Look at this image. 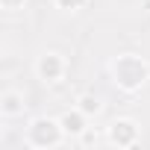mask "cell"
<instances>
[{
	"instance_id": "30bf717a",
	"label": "cell",
	"mask_w": 150,
	"mask_h": 150,
	"mask_svg": "<svg viewBox=\"0 0 150 150\" xmlns=\"http://www.w3.org/2000/svg\"><path fill=\"white\" fill-rule=\"evenodd\" d=\"M24 3L27 0H0V6H3L6 12H18V9H24Z\"/></svg>"
},
{
	"instance_id": "ba28073f",
	"label": "cell",
	"mask_w": 150,
	"mask_h": 150,
	"mask_svg": "<svg viewBox=\"0 0 150 150\" xmlns=\"http://www.w3.org/2000/svg\"><path fill=\"white\" fill-rule=\"evenodd\" d=\"M77 141H80V144H86V147H94V144L100 141V132H97L94 127H86V132H83Z\"/></svg>"
},
{
	"instance_id": "3957f363",
	"label": "cell",
	"mask_w": 150,
	"mask_h": 150,
	"mask_svg": "<svg viewBox=\"0 0 150 150\" xmlns=\"http://www.w3.org/2000/svg\"><path fill=\"white\" fill-rule=\"evenodd\" d=\"M65 68H68V62H65V56L62 53H56V50H47V53H41L38 59H35V77L41 80V83H59L62 77H65Z\"/></svg>"
},
{
	"instance_id": "52a82bcc",
	"label": "cell",
	"mask_w": 150,
	"mask_h": 150,
	"mask_svg": "<svg viewBox=\"0 0 150 150\" xmlns=\"http://www.w3.org/2000/svg\"><path fill=\"white\" fill-rule=\"evenodd\" d=\"M77 109H83V112H86V115L91 118V115H100L103 103H100V97H97V94L86 91V94H80V97H77Z\"/></svg>"
},
{
	"instance_id": "277c9868",
	"label": "cell",
	"mask_w": 150,
	"mask_h": 150,
	"mask_svg": "<svg viewBox=\"0 0 150 150\" xmlns=\"http://www.w3.org/2000/svg\"><path fill=\"white\" fill-rule=\"evenodd\" d=\"M106 138H109V144H115V147H132V144L138 141V124H135L132 118H118V121L109 124Z\"/></svg>"
},
{
	"instance_id": "8992f818",
	"label": "cell",
	"mask_w": 150,
	"mask_h": 150,
	"mask_svg": "<svg viewBox=\"0 0 150 150\" xmlns=\"http://www.w3.org/2000/svg\"><path fill=\"white\" fill-rule=\"evenodd\" d=\"M86 118H88V115H86L83 109H74V112H65V115L59 118V124H62V129H65L68 138H80V135L86 132V127H88Z\"/></svg>"
},
{
	"instance_id": "9c48e42d",
	"label": "cell",
	"mask_w": 150,
	"mask_h": 150,
	"mask_svg": "<svg viewBox=\"0 0 150 150\" xmlns=\"http://www.w3.org/2000/svg\"><path fill=\"white\" fill-rule=\"evenodd\" d=\"M53 3H56L62 12H77L80 6H86V0H53Z\"/></svg>"
},
{
	"instance_id": "7a4b0ae2",
	"label": "cell",
	"mask_w": 150,
	"mask_h": 150,
	"mask_svg": "<svg viewBox=\"0 0 150 150\" xmlns=\"http://www.w3.org/2000/svg\"><path fill=\"white\" fill-rule=\"evenodd\" d=\"M62 138H65V129L53 118H35V121H30L27 135H24V141L30 147H38V150L41 147H56V144H62Z\"/></svg>"
},
{
	"instance_id": "5b68a950",
	"label": "cell",
	"mask_w": 150,
	"mask_h": 150,
	"mask_svg": "<svg viewBox=\"0 0 150 150\" xmlns=\"http://www.w3.org/2000/svg\"><path fill=\"white\" fill-rule=\"evenodd\" d=\"M24 112H27V100H24L21 91L6 88L3 94H0V115H3V118H18Z\"/></svg>"
},
{
	"instance_id": "6da1fadb",
	"label": "cell",
	"mask_w": 150,
	"mask_h": 150,
	"mask_svg": "<svg viewBox=\"0 0 150 150\" xmlns=\"http://www.w3.org/2000/svg\"><path fill=\"white\" fill-rule=\"evenodd\" d=\"M112 77L124 91H138L147 80H150V65L132 53H124L112 62Z\"/></svg>"
}]
</instances>
